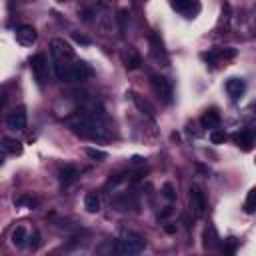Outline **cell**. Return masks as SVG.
Wrapping results in <instances>:
<instances>
[{
    "label": "cell",
    "mask_w": 256,
    "mask_h": 256,
    "mask_svg": "<svg viewBox=\"0 0 256 256\" xmlns=\"http://www.w3.org/2000/svg\"><path fill=\"white\" fill-rule=\"evenodd\" d=\"M166 232H168V234H172V232H176V226H172V224H170V226H166Z\"/></svg>",
    "instance_id": "f546056e"
},
{
    "label": "cell",
    "mask_w": 256,
    "mask_h": 256,
    "mask_svg": "<svg viewBox=\"0 0 256 256\" xmlns=\"http://www.w3.org/2000/svg\"><path fill=\"white\" fill-rule=\"evenodd\" d=\"M38 246H40V234H38V232H34V234H32V242H30V248H32V250H36Z\"/></svg>",
    "instance_id": "83f0119b"
},
{
    "label": "cell",
    "mask_w": 256,
    "mask_h": 256,
    "mask_svg": "<svg viewBox=\"0 0 256 256\" xmlns=\"http://www.w3.org/2000/svg\"><path fill=\"white\" fill-rule=\"evenodd\" d=\"M190 210L196 218H202L206 212V196H204L202 188L196 184L190 186Z\"/></svg>",
    "instance_id": "8992f818"
},
{
    "label": "cell",
    "mask_w": 256,
    "mask_h": 256,
    "mask_svg": "<svg viewBox=\"0 0 256 256\" xmlns=\"http://www.w3.org/2000/svg\"><path fill=\"white\" fill-rule=\"evenodd\" d=\"M254 200H256V190H248V196H246V200H244V210H246L248 214L254 212Z\"/></svg>",
    "instance_id": "d4e9b609"
},
{
    "label": "cell",
    "mask_w": 256,
    "mask_h": 256,
    "mask_svg": "<svg viewBox=\"0 0 256 256\" xmlns=\"http://www.w3.org/2000/svg\"><path fill=\"white\" fill-rule=\"evenodd\" d=\"M0 150L6 152V154H12V156H18L22 154V144L16 140V138H2L0 140Z\"/></svg>",
    "instance_id": "7c38bea8"
},
{
    "label": "cell",
    "mask_w": 256,
    "mask_h": 256,
    "mask_svg": "<svg viewBox=\"0 0 256 256\" xmlns=\"http://www.w3.org/2000/svg\"><path fill=\"white\" fill-rule=\"evenodd\" d=\"M124 64H126V68H128V70H136V68H140V64H142L140 54H138L132 46L124 52Z\"/></svg>",
    "instance_id": "2e32d148"
},
{
    "label": "cell",
    "mask_w": 256,
    "mask_h": 256,
    "mask_svg": "<svg viewBox=\"0 0 256 256\" xmlns=\"http://www.w3.org/2000/svg\"><path fill=\"white\" fill-rule=\"evenodd\" d=\"M232 138H234V142H236L240 148H244V150H250V148H252V144H254V136H252V132H250V130L236 132Z\"/></svg>",
    "instance_id": "e0dca14e"
},
{
    "label": "cell",
    "mask_w": 256,
    "mask_h": 256,
    "mask_svg": "<svg viewBox=\"0 0 256 256\" xmlns=\"http://www.w3.org/2000/svg\"><path fill=\"white\" fill-rule=\"evenodd\" d=\"M6 126H8L10 130H14V132L24 130V128H26V108H24V106L14 108V110L8 114V118H6Z\"/></svg>",
    "instance_id": "ba28073f"
},
{
    "label": "cell",
    "mask_w": 256,
    "mask_h": 256,
    "mask_svg": "<svg viewBox=\"0 0 256 256\" xmlns=\"http://www.w3.org/2000/svg\"><path fill=\"white\" fill-rule=\"evenodd\" d=\"M202 124H204V128L216 130V128H218V124H220V116H218V112H216V110L206 112V114L202 116Z\"/></svg>",
    "instance_id": "ac0fdd59"
},
{
    "label": "cell",
    "mask_w": 256,
    "mask_h": 256,
    "mask_svg": "<svg viewBox=\"0 0 256 256\" xmlns=\"http://www.w3.org/2000/svg\"><path fill=\"white\" fill-rule=\"evenodd\" d=\"M84 152H86V154H88L92 160H106V156H108L104 150H98V148H90V146H88Z\"/></svg>",
    "instance_id": "484cf974"
},
{
    "label": "cell",
    "mask_w": 256,
    "mask_h": 256,
    "mask_svg": "<svg viewBox=\"0 0 256 256\" xmlns=\"http://www.w3.org/2000/svg\"><path fill=\"white\" fill-rule=\"evenodd\" d=\"M58 176H60V182H62L64 186H68V184H72V182L78 178V168L72 166V164H64V166L60 168Z\"/></svg>",
    "instance_id": "4fadbf2b"
},
{
    "label": "cell",
    "mask_w": 256,
    "mask_h": 256,
    "mask_svg": "<svg viewBox=\"0 0 256 256\" xmlns=\"http://www.w3.org/2000/svg\"><path fill=\"white\" fill-rule=\"evenodd\" d=\"M84 208L90 212V214H96L100 208H102V198L98 192H88L84 196Z\"/></svg>",
    "instance_id": "5bb4252c"
},
{
    "label": "cell",
    "mask_w": 256,
    "mask_h": 256,
    "mask_svg": "<svg viewBox=\"0 0 256 256\" xmlns=\"http://www.w3.org/2000/svg\"><path fill=\"white\" fill-rule=\"evenodd\" d=\"M26 240H28V230H26L24 226H16V228L12 230V234H10L12 246L22 248V246H26Z\"/></svg>",
    "instance_id": "9a60e30c"
},
{
    "label": "cell",
    "mask_w": 256,
    "mask_h": 256,
    "mask_svg": "<svg viewBox=\"0 0 256 256\" xmlns=\"http://www.w3.org/2000/svg\"><path fill=\"white\" fill-rule=\"evenodd\" d=\"M170 214H172V206H166V210H164V212H162L158 218L162 220V218H166V216H170Z\"/></svg>",
    "instance_id": "f1b7e54d"
},
{
    "label": "cell",
    "mask_w": 256,
    "mask_h": 256,
    "mask_svg": "<svg viewBox=\"0 0 256 256\" xmlns=\"http://www.w3.org/2000/svg\"><path fill=\"white\" fill-rule=\"evenodd\" d=\"M218 244V234L214 230V226H206L204 230V246L206 248H214Z\"/></svg>",
    "instance_id": "ffe728a7"
},
{
    "label": "cell",
    "mask_w": 256,
    "mask_h": 256,
    "mask_svg": "<svg viewBox=\"0 0 256 256\" xmlns=\"http://www.w3.org/2000/svg\"><path fill=\"white\" fill-rule=\"evenodd\" d=\"M236 250H238V240L226 238L222 244V256H236Z\"/></svg>",
    "instance_id": "44dd1931"
},
{
    "label": "cell",
    "mask_w": 256,
    "mask_h": 256,
    "mask_svg": "<svg viewBox=\"0 0 256 256\" xmlns=\"http://www.w3.org/2000/svg\"><path fill=\"white\" fill-rule=\"evenodd\" d=\"M224 140H226V132L224 130H220V128L210 130V142L212 144H224Z\"/></svg>",
    "instance_id": "603a6c76"
},
{
    "label": "cell",
    "mask_w": 256,
    "mask_h": 256,
    "mask_svg": "<svg viewBox=\"0 0 256 256\" xmlns=\"http://www.w3.org/2000/svg\"><path fill=\"white\" fill-rule=\"evenodd\" d=\"M30 68H32V74H34V80L38 82V86H46L48 84V60L44 54H34L30 58Z\"/></svg>",
    "instance_id": "5b68a950"
},
{
    "label": "cell",
    "mask_w": 256,
    "mask_h": 256,
    "mask_svg": "<svg viewBox=\"0 0 256 256\" xmlns=\"http://www.w3.org/2000/svg\"><path fill=\"white\" fill-rule=\"evenodd\" d=\"M56 78L62 82H82L92 76V68L86 62H70V64H54Z\"/></svg>",
    "instance_id": "3957f363"
},
{
    "label": "cell",
    "mask_w": 256,
    "mask_h": 256,
    "mask_svg": "<svg viewBox=\"0 0 256 256\" xmlns=\"http://www.w3.org/2000/svg\"><path fill=\"white\" fill-rule=\"evenodd\" d=\"M14 204L16 206H24V208H36L40 204V200L36 196H32V194H22V196L14 198Z\"/></svg>",
    "instance_id": "d6986e66"
},
{
    "label": "cell",
    "mask_w": 256,
    "mask_h": 256,
    "mask_svg": "<svg viewBox=\"0 0 256 256\" xmlns=\"http://www.w3.org/2000/svg\"><path fill=\"white\" fill-rule=\"evenodd\" d=\"M170 6H172L176 12L188 16V18H192V16L200 10V6H198L196 2H190V0H174V2H170Z\"/></svg>",
    "instance_id": "30bf717a"
},
{
    "label": "cell",
    "mask_w": 256,
    "mask_h": 256,
    "mask_svg": "<svg viewBox=\"0 0 256 256\" xmlns=\"http://www.w3.org/2000/svg\"><path fill=\"white\" fill-rule=\"evenodd\" d=\"M2 162H4V156H2V154H0V164H2Z\"/></svg>",
    "instance_id": "1f68e13d"
},
{
    "label": "cell",
    "mask_w": 256,
    "mask_h": 256,
    "mask_svg": "<svg viewBox=\"0 0 256 256\" xmlns=\"http://www.w3.org/2000/svg\"><path fill=\"white\" fill-rule=\"evenodd\" d=\"M4 102H6V96H0V108L4 106Z\"/></svg>",
    "instance_id": "4dcf8cb0"
},
{
    "label": "cell",
    "mask_w": 256,
    "mask_h": 256,
    "mask_svg": "<svg viewBox=\"0 0 256 256\" xmlns=\"http://www.w3.org/2000/svg\"><path fill=\"white\" fill-rule=\"evenodd\" d=\"M68 128L82 136V138H90V140H108L110 138V132L106 128V124L100 120V118H94V116H88V114H74L66 120Z\"/></svg>",
    "instance_id": "6da1fadb"
},
{
    "label": "cell",
    "mask_w": 256,
    "mask_h": 256,
    "mask_svg": "<svg viewBox=\"0 0 256 256\" xmlns=\"http://www.w3.org/2000/svg\"><path fill=\"white\" fill-rule=\"evenodd\" d=\"M150 84H152V90L156 92L158 98H162L164 102H170L172 98V86H170V80L160 76V74H152L150 76Z\"/></svg>",
    "instance_id": "52a82bcc"
},
{
    "label": "cell",
    "mask_w": 256,
    "mask_h": 256,
    "mask_svg": "<svg viewBox=\"0 0 256 256\" xmlns=\"http://www.w3.org/2000/svg\"><path fill=\"white\" fill-rule=\"evenodd\" d=\"M72 38H74L76 42L84 44V46H88V44H90V38H86V36H82V34H78V32H74V34H72Z\"/></svg>",
    "instance_id": "4316f807"
},
{
    "label": "cell",
    "mask_w": 256,
    "mask_h": 256,
    "mask_svg": "<svg viewBox=\"0 0 256 256\" xmlns=\"http://www.w3.org/2000/svg\"><path fill=\"white\" fill-rule=\"evenodd\" d=\"M132 102L142 110V114H146V116H152L154 114V110H152V106L146 102V100H142L138 94H132Z\"/></svg>",
    "instance_id": "7402d4cb"
},
{
    "label": "cell",
    "mask_w": 256,
    "mask_h": 256,
    "mask_svg": "<svg viewBox=\"0 0 256 256\" xmlns=\"http://www.w3.org/2000/svg\"><path fill=\"white\" fill-rule=\"evenodd\" d=\"M14 36H16V40H18L22 46H32V44L36 42V38H38L36 28H34L32 24H20V26H16Z\"/></svg>",
    "instance_id": "9c48e42d"
},
{
    "label": "cell",
    "mask_w": 256,
    "mask_h": 256,
    "mask_svg": "<svg viewBox=\"0 0 256 256\" xmlns=\"http://www.w3.org/2000/svg\"><path fill=\"white\" fill-rule=\"evenodd\" d=\"M50 54L56 64H70L74 62V48L64 38H54L50 42Z\"/></svg>",
    "instance_id": "277c9868"
},
{
    "label": "cell",
    "mask_w": 256,
    "mask_h": 256,
    "mask_svg": "<svg viewBox=\"0 0 256 256\" xmlns=\"http://www.w3.org/2000/svg\"><path fill=\"white\" fill-rule=\"evenodd\" d=\"M244 90H246V84H244L242 78H228V82H226V92L230 94V98L238 100V98L244 94Z\"/></svg>",
    "instance_id": "8fae6325"
},
{
    "label": "cell",
    "mask_w": 256,
    "mask_h": 256,
    "mask_svg": "<svg viewBox=\"0 0 256 256\" xmlns=\"http://www.w3.org/2000/svg\"><path fill=\"white\" fill-rule=\"evenodd\" d=\"M146 248L144 236L138 232H122L114 242H112V256H138Z\"/></svg>",
    "instance_id": "7a4b0ae2"
},
{
    "label": "cell",
    "mask_w": 256,
    "mask_h": 256,
    "mask_svg": "<svg viewBox=\"0 0 256 256\" xmlns=\"http://www.w3.org/2000/svg\"><path fill=\"white\" fill-rule=\"evenodd\" d=\"M162 196H164L166 200H170V202L176 200V188H174L170 182H164V184H162Z\"/></svg>",
    "instance_id": "cb8c5ba5"
}]
</instances>
